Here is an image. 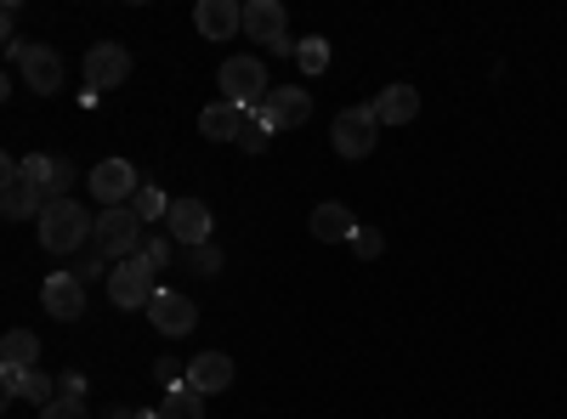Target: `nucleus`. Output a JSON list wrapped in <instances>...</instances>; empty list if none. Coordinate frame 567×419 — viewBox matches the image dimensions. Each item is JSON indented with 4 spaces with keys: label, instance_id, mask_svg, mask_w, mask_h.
Masks as SVG:
<instances>
[{
    "label": "nucleus",
    "instance_id": "nucleus-28",
    "mask_svg": "<svg viewBox=\"0 0 567 419\" xmlns=\"http://www.w3.org/2000/svg\"><path fill=\"white\" fill-rule=\"evenodd\" d=\"M154 380H159L165 391H182V386H187V363H176V357H159V363H154Z\"/></svg>",
    "mask_w": 567,
    "mask_h": 419
},
{
    "label": "nucleus",
    "instance_id": "nucleus-8",
    "mask_svg": "<svg viewBox=\"0 0 567 419\" xmlns=\"http://www.w3.org/2000/svg\"><path fill=\"white\" fill-rule=\"evenodd\" d=\"M210 205L205 199H171V216H165V232H171V244H182V250H199V244H210Z\"/></svg>",
    "mask_w": 567,
    "mask_h": 419
},
{
    "label": "nucleus",
    "instance_id": "nucleus-27",
    "mask_svg": "<svg viewBox=\"0 0 567 419\" xmlns=\"http://www.w3.org/2000/svg\"><path fill=\"white\" fill-rule=\"evenodd\" d=\"M386 250V239H381V227H358L352 232V255L358 261H374V255H381Z\"/></svg>",
    "mask_w": 567,
    "mask_h": 419
},
{
    "label": "nucleus",
    "instance_id": "nucleus-19",
    "mask_svg": "<svg viewBox=\"0 0 567 419\" xmlns=\"http://www.w3.org/2000/svg\"><path fill=\"white\" fill-rule=\"evenodd\" d=\"M369 108H374V119H381V130H386V125H409V119L420 114V91H414V85H386Z\"/></svg>",
    "mask_w": 567,
    "mask_h": 419
},
{
    "label": "nucleus",
    "instance_id": "nucleus-30",
    "mask_svg": "<svg viewBox=\"0 0 567 419\" xmlns=\"http://www.w3.org/2000/svg\"><path fill=\"white\" fill-rule=\"evenodd\" d=\"M136 255H142V261H154V272H165V266H171V239H142Z\"/></svg>",
    "mask_w": 567,
    "mask_h": 419
},
{
    "label": "nucleus",
    "instance_id": "nucleus-7",
    "mask_svg": "<svg viewBox=\"0 0 567 419\" xmlns=\"http://www.w3.org/2000/svg\"><path fill=\"white\" fill-rule=\"evenodd\" d=\"M18 74H23V85L34 91V97H58L63 80H69V63L58 57V45L29 40V45H23V57H18Z\"/></svg>",
    "mask_w": 567,
    "mask_h": 419
},
{
    "label": "nucleus",
    "instance_id": "nucleus-11",
    "mask_svg": "<svg viewBox=\"0 0 567 419\" xmlns=\"http://www.w3.org/2000/svg\"><path fill=\"white\" fill-rule=\"evenodd\" d=\"M256 114H261V125L278 136V130H296V125H307L312 97H307V85H272V97H267Z\"/></svg>",
    "mask_w": 567,
    "mask_h": 419
},
{
    "label": "nucleus",
    "instance_id": "nucleus-21",
    "mask_svg": "<svg viewBox=\"0 0 567 419\" xmlns=\"http://www.w3.org/2000/svg\"><path fill=\"white\" fill-rule=\"evenodd\" d=\"M0 368H40L34 329H7V341H0Z\"/></svg>",
    "mask_w": 567,
    "mask_h": 419
},
{
    "label": "nucleus",
    "instance_id": "nucleus-13",
    "mask_svg": "<svg viewBox=\"0 0 567 419\" xmlns=\"http://www.w3.org/2000/svg\"><path fill=\"white\" fill-rule=\"evenodd\" d=\"M148 317H154V329L171 335V341H182V335L199 329V306L187 301V295H176V290H159V295L148 301Z\"/></svg>",
    "mask_w": 567,
    "mask_h": 419
},
{
    "label": "nucleus",
    "instance_id": "nucleus-31",
    "mask_svg": "<svg viewBox=\"0 0 567 419\" xmlns=\"http://www.w3.org/2000/svg\"><path fill=\"white\" fill-rule=\"evenodd\" d=\"M52 199H74V165L58 159V176H52Z\"/></svg>",
    "mask_w": 567,
    "mask_h": 419
},
{
    "label": "nucleus",
    "instance_id": "nucleus-24",
    "mask_svg": "<svg viewBox=\"0 0 567 419\" xmlns=\"http://www.w3.org/2000/svg\"><path fill=\"white\" fill-rule=\"evenodd\" d=\"M296 63H301V74L312 80V74H323L329 69V40L323 34H307L301 45H296Z\"/></svg>",
    "mask_w": 567,
    "mask_h": 419
},
{
    "label": "nucleus",
    "instance_id": "nucleus-23",
    "mask_svg": "<svg viewBox=\"0 0 567 419\" xmlns=\"http://www.w3.org/2000/svg\"><path fill=\"white\" fill-rule=\"evenodd\" d=\"M159 419H205V397L194 386H182V391H165V408Z\"/></svg>",
    "mask_w": 567,
    "mask_h": 419
},
{
    "label": "nucleus",
    "instance_id": "nucleus-12",
    "mask_svg": "<svg viewBox=\"0 0 567 419\" xmlns=\"http://www.w3.org/2000/svg\"><path fill=\"white\" fill-rule=\"evenodd\" d=\"M40 306H45V317H58V323H80L85 317V284L74 272H52L40 284Z\"/></svg>",
    "mask_w": 567,
    "mask_h": 419
},
{
    "label": "nucleus",
    "instance_id": "nucleus-15",
    "mask_svg": "<svg viewBox=\"0 0 567 419\" xmlns=\"http://www.w3.org/2000/svg\"><path fill=\"white\" fill-rule=\"evenodd\" d=\"M45 205H52V193L34 188L29 176H7V188H0V210H7V221H29V216L40 221Z\"/></svg>",
    "mask_w": 567,
    "mask_h": 419
},
{
    "label": "nucleus",
    "instance_id": "nucleus-2",
    "mask_svg": "<svg viewBox=\"0 0 567 419\" xmlns=\"http://www.w3.org/2000/svg\"><path fill=\"white\" fill-rule=\"evenodd\" d=\"M142 239H148V227L136 221V210H131V205H120V210H103V216H97L91 250H97L109 266H120V261H131V255L142 250Z\"/></svg>",
    "mask_w": 567,
    "mask_h": 419
},
{
    "label": "nucleus",
    "instance_id": "nucleus-3",
    "mask_svg": "<svg viewBox=\"0 0 567 419\" xmlns=\"http://www.w3.org/2000/svg\"><path fill=\"white\" fill-rule=\"evenodd\" d=\"M245 34L261 45L267 57H296V45H301V40H290V12H284L278 0H250L245 7Z\"/></svg>",
    "mask_w": 567,
    "mask_h": 419
},
{
    "label": "nucleus",
    "instance_id": "nucleus-14",
    "mask_svg": "<svg viewBox=\"0 0 567 419\" xmlns=\"http://www.w3.org/2000/svg\"><path fill=\"white\" fill-rule=\"evenodd\" d=\"M194 29L205 34V40H233V34H239L245 29V7H239V0H199V12H194Z\"/></svg>",
    "mask_w": 567,
    "mask_h": 419
},
{
    "label": "nucleus",
    "instance_id": "nucleus-20",
    "mask_svg": "<svg viewBox=\"0 0 567 419\" xmlns=\"http://www.w3.org/2000/svg\"><path fill=\"white\" fill-rule=\"evenodd\" d=\"M352 232H358V221H352L347 205L329 199V205L312 210V239H318V244H352Z\"/></svg>",
    "mask_w": 567,
    "mask_h": 419
},
{
    "label": "nucleus",
    "instance_id": "nucleus-6",
    "mask_svg": "<svg viewBox=\"0 0 567 419\" xmlns=\"http://www.w3.org/2000/svg\"><path fill=\"white\" fill-rule=\"evenodd\" d=\"M336 154L341 159H369L374 154V143H381V119H374V108L369 103H358V108H341L336 114Z\"/></svg>",
    "mask_w": 567,
    "mask_h": 419
},
{
    "label": "nucleus",
    "instance_id": "nucleus-1",
    "mask_svg": "<svg viewBox=\"0 0 567 419\" xmlns=\"http://www.w3.org/2000/svg\"><path fill=\"white\" fill-rule=\"evenodd\" d=\"M34 227H40V250H52V255H74L80 244H91V232H97V216H91L80 199H52Z\"/></svg>",
    "mask_w": 567,
    "mask_h": 419
},
{
    "label": "nucleus",
    "instance_id": "nucleus-32",
    "mask_svg": "<svg viewBox=\"0 0 567 419\" xmlns=\"http://www.w3.org/2000/svg\"><path fill=\"white\" fill-rule=\"evenodd\" d=\"M58 397H85V375H74V368L58 375Z\"/></svg>",
    "mask_w": 567,
    "mask_h": 419
},
{
    "label": "nucleus",
    "instance_id": "nucleus-29",
    "mask_svg": "<svg viewBox=\"0 0 567 419\" xmlns=\"http://www.w3.org/2000/svg\"><path fill=\"white\" fill-rule=\"evenodd\" d=\"M40 419H85V397H58V402H45Z\"/></svg>",
    "mask_w": 567,
    "mask_h": 419
},
{
    "label": "nucleus",
    "instance_id": "nucleus-9",
    "mask_svg": "<svg viewBox=\"0 0 567 419\" xmlns=\"http://www.w3.org/2000/svg\"><path fill=\"white\" fill-rule=\"evenodd\" d=\"M136 188H142V176H136V165H125V159H103L97 170H91V199H97L103 210L131 205Z\"/></svg>",
    "mask_w": 567,
    "mask_h": 419
},
{
    "label": "nucleus",
    "instance_id": "nucleus-4",
    "mask_svg": "<svg viewBox=\"0 0 567 419\" xmlns=\"http://www.w3.org/2000/svg\"><path fill=\"white\" fill-rule=\"evenodd\" d=\"M221 97L256 114V108L272 97V85H267V69H261V57H250V52L227 57V63H221Z\"/></svg>",
    "mask_w": 567,
    "mask_h": 419
},
{
    "label": "nucleus",
    "instance_id": "nucleus-26",
    "mask_svg": "<svg viewBox=\"0 0 567 419\" xmlns=\"http://www.w3.org/2000/svg\"><path fill=\"white\" fill-rule=\"evenodd\" d=\"M267 143H272V130L261 125V114H250L245 130H239V148H245V154H267Z\"/></svg>",
    "mask_w": 567,
    "mask_h": 419
},
{
    "label": "nucleus",
    "instance_id": "nucleus-22",
    "mask_svg": "<svg viewBox=\"0 0 567 419\" xmlns=\"http://www.w3.org/2000/svg\"><path fill=\"white\" fill-rule=\"evenodd\" d=\"M131 210H136V221H142V227H154V221L165 227V216H171V199L154 188V181H142V188H136V199H131Z\"/></svg>",
    "mask_w": 567,
    "mask_h": 419
},
{
    "label": "nucleus",
    "instance_id": "nucleus-10",
    "mask_svg": "<svg viewBox=\"0 0 567 419\" xmlns=\"http://www.w3.org/2000/svg\"><path fill=\"white\" fill-rule=\"evenodd\" d=\"M80 74H85L91 91H114V85H125V74H131V52H125V45H114V40H97V45L85 52Z\"/></svg>",
    "mask_w": 567,
    "mask_h": 419
},
{
    "label": "nucleus",
    "instance_id": "nucleus-5",
    "mask_svg": "<svg viewBox=\"0 0 567 419\" xmlns=\"http://www.w3.org/2000/svg\"><path fill=\"white\" fill-rule=\"evenodd\" d=\"M159 295V272H154V261H142V255H131V261H120L114 272H109V301L114 306H125V312H148V301Z\"/></svg>",
    "mask_w": 567,
    "mask_h": 419
},
{
    "label": "nucleus",
    "instance_id": "nucleus-25",
    "mask_svg": "<svg viewBox=\"0 0 567 419\" xmlns=\"http://www.w3.org/2000/svg\"><path fill=\"white\" fill-rule=\"evenodd\" d=\"M182 266L194 277H216L221 272V250L216 244H199V250H182Z\"/></svg>",
    "mask_w": 567,
    "mask_h": 419
},
{
    "label": "nucleus",
    "instance_id": "nucleus-17",
    "mask_svg": "<svg viewBox=\"0 0 567 419\" xmlns=\"http://www.w3.org/2000/svg\"><path fill=\"white\" fill-rule=\"evenodd\" d=\"M187 386H194L199 397L227 391V386H233V357H227V352H205V357H194V363H187Z\"/></svg>",
    "mask_w": 567,
    "mask_h": 419
},
{
    "label": "nucleus",
    "instance_id": "nucleus-33",
    "mask_svg": "<svg viewBox=\"0 0 567 419\" xmlns=\"http://www.w3.org/2000/svg\"><path fill=\"white\" fill-rule=\"evenodd\" d=\"M109 419H159V408H154V413H148V408H114Z\"/></svg>",
    "mask_w": 567,
    "mask_h": 419
},
{
    "label": "nucleus",
    "instance_id": "nucleus-16",
    "mask_svg": "<svg viewBox=\"0 0 567 419\" xmlns=\"http://www.w3.org/2000/svg\"><path fill=\"white\" fill-rule=\"evenodd\" d=\"M0 386H7V397H23L34 408L58 402V380L45 375V368H0Z\"/></svg>",
    "mask_w": 567,
    "mask_h": 419
},
{
    "label": "nucleus",
    "instance_id": "nucleus-18",
    "mask_svg": "<svg viewBox=\"0 0 567 419\" xmlns=\"http://www.w3.org/2000/svg\"><path fill=\"white\" fill-rule=\"evenodd\" d=\"M245 119H250V108H239V103H210L205 114H199V130L210 136V143H239V130H245Z\"/></svg>",
    "mask_w": 567,
    "mask_h": 419
}]
</instances>
